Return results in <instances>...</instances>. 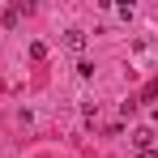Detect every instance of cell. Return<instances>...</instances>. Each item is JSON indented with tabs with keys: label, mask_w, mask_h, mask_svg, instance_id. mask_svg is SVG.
<instances>
[{
	"label": "cell",
	"mask_w": 158,
	"mask_h": 158,
	"mask_svg": "<svg viewBox=\"0 0 158 158\" xmlns=\"http://www.w3.org/2000/svg\"><path fill=\"white\" fill-rule=\"evenodd\" d=\"M141 158H158V150H145V154H141Z\"/></svg>",
	"instance_id": "4"
},
{
	"label": "cell",
	"mask_w": 158,
	"mask_h": 158,
	"mask_svg": "<svg viewBox=\"0 0 158 158\" xmlns=\"http://www.w3.org/2000/svg\"><path fill=\"white\" fill-rule=\"evenodd\" d=\"M64 47L69 52H85V30H69L64 34Z\"/></svg>",
	"instance_id": "1"
},
{
	"label": "cell",
	"mask_w": 158,
	"mask_h": 158,
	"mask_svg": "<svg viewBox=\"0 0 158 158\" xmlns=\"http://www.w3.org/2000/svg\"><path fill=\"white\" fill-rule=\"evenodd\" d=\"M0 22H4V26H9V30H13V26H17V22H22V9H4V17H0Z\"/></svg>",
	"instance_id": "3"
},
{
	"label": "cell",
	"mask_w": 158,
	"mask_h": 158,
	"mask_svg": "<svg viewBox=\"0 0 158 158\" xmlns=\"http://www.w3.org/2000/svg\"><path fill=\"white\" fill-rule=\"evenodd\" d=\"M132 145H137V150L145 154V150L154 145V132H150V128H137V132H132Z\"/></svg>",
	"instance_id": "2"
}]
</instances>
